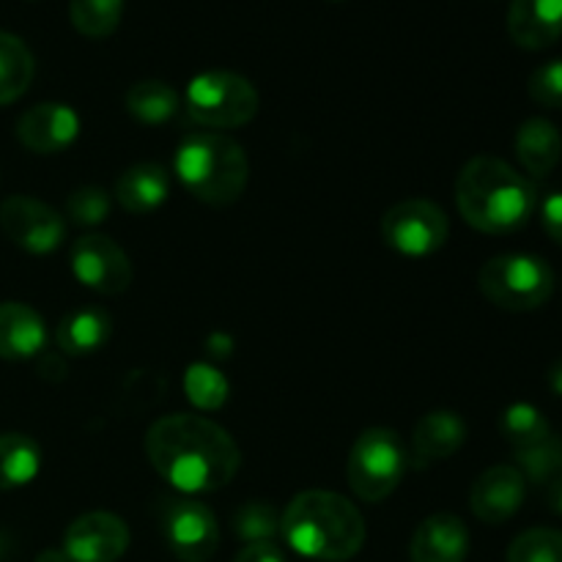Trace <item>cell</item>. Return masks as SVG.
<instances>
[{
	"mask_svg": "<svg viewBox=\"0 0 562 562\" xmlns=\"http://www.w3.org/2000/svg\"><path fill=\"white\" fill-rule=\"evenodd\" d=\"M508 562H562V532L552 527H532L514 538Z\"/></svg>",
	"mask_w": 562,
	"mask_h": 562,
	"instance_id": "cell-30",
	"label": "cell"
},
{
	"mask_svg": "<svg viewBox=\"0 0 562 562\" xmlns=\"http://www.w3.org/2000/svg\"><path fill=\"white\" fill-rule=\"evenodd\" d=\"M66 217L82 228H93L110 217V195L102 187H80L66 198Z\"/></svg>",
	"mask_w": 562,
	"mask_h": 562,
	"instance_id": "cell-31",
	"label": "cell"
},
{
	"mask_svg": "<svg viewBox=\"0 0 562 562\" xmlns=\"http://www.w3.org/2000/svg\"><path fill=\"white\" fill-rule=\"evenodd\" d=\"M467 552L470 532L453 514H434L423 519L409 543L412 562H464Z\"/></svg>",
	"mask_w": 562,
	"mask_h": 562,
	"instance_id": "cell-15",
	"label": "cell"
},
{
	"mask_svg": "<svg viewBox=\"0 0 562 562\" xmlns=\"http://www.w3.org/2000/svg\"><path fill=\"white\" fill-rule=\"evenodd\" d=\"M154 470L184 494H209L228 486L239 472L241 453L231 434L201 415H170L146 434Z\"/></svg>",
	"mask_w": 562,
	"mask_h": 562,
	"instance_id": "cell-1",
	"label": "cell"
},
{
	"mask_svg": "<svg viewBox=\"0 0 562 562\" xmlns=\"http://www.w3.org/2000/svg\"><path fill=\"white\" fill-rule=\"evenodd\" d=\"M234 562H285V554L280 552L278 543H247L239 554H236Z\"/></svg>",
	"mask_w": 562,
	"mask_h": 562,
	"instance_id": "cell-34",
	"label": "cell"
},
{
	"mask_svg": "<svg viewBox=\"0 0 562 562\" xmlns=\"http://www.w3.org/2000/svg\"><path fill=\"white\" fill-rule=\"evenodd\" d=\"M280 525H283V514L269 503H245L234 514V532L245 543H267L280 536Z\"/></svg>",
	"mask_w": 562,
	"mask_h": 562,
	"instance_id": "cell-29",
	"label": "cell"
},
{
	"mask_svg": "<svg viewBox=\"0 0 562 562\" xmlns=\"http://www.w3.org/2000/svg\"><path fill=\"white\" fill-rule=\"evenodd\" d=\"M110 333H113V322H110L108 311H102V307H80V311H71L60 318L58 329H55V340H58V349L64 355L82 357L102 349L110 340Z\"/></svg>",
	"mask_w": 562,
	"mask_h": 562,
	"instance_id": "cell-21",
	"label": "cell"
},
{
	"mask_svg": "<svg viewBox=\"0 0 562 562\" xmlns=\"http://www.w3.org/2000/svg\"><path fill=\"white\" fill-rule=\"evenodd\" d=\"M36 60L27 44L14 33L0 31V104H11L31 88Z\"/></svg>",
	"mask_w": 562,
	"mask_h": 562,
	"instance_id": "cell-22",
	"label": "cell"
},
{
	"mask_svg": "<svg viewBox=\"0 0 562 562\" xmlns=\"http://www.w3.org/2000/svg\"><path fill=\"white\" fill-rule=\"evenodd\" d=\"M173 170L187 192L209 206H231L250 179L245 148L220 132H195L176 148Z\"/></svg>",
	"mask_w": 562,
	"mask_h": 562,
	"instance_id": "cell-4",
	"label": "cell"
},
{
	"mask_svg": "<svg viewBox=\"0 0 562 562\" xmlns=\"http://www.w3.org/2000/svg\"><path fill=\"white\" fill-rule=\"evenodd\" d=\"M467 442V423L456 412H428L412 434V464L417 470L448 461Z\"/></svg>",
	"mask_w": 562,
	"mask_h": 562,
	"instance_id": "cell-16",
	"label": "cell"
},
{
	"mask_svg": "<svg viewBox=\"0 0 562 562\" xmlns=\"http://www.w3.org/2000/svg\"><path fill=\"white\" fill-rule=\"evenodd\" d=\"M333 3H340V0H333Z\"/></svg>",
	"mask_w": 562,
	"mask_h": 562,
	"instance_id": "cell-39",
	"label": "cell"
},
{
	"mask_svg": "<svg viewBox=\"0 0 562 562\" xmlns=\"http://www.w3.org/2000/svg\"><path fill=\"white\" fill-rule=\"evenodd\" d=\"M71 25L88 38H104L119 27L124 16V0H71Z\"/></svg>",
	"mask_w": 562,
	"mask_h": 562,
	"instance_id": "cell-26",
	"label": "cell"
},
{
	"mask_svg": "<svg viewBox=\"0 0 562 562\" xmlns=\"http://www.w3.org/2000/svg\"><path fill=\"white\" fill-rule=\"evenodd\" d=\"M527 88H530V97L536 99L541 108L562 110V58L538 66L530 75Z\"/></svg>",
	"mask_w": 562,
	"mask_h": 562,
	"instance_id": "cell-32",
	"label": "cell"
},
{
	"mask_svg": "<svg viewBox=\"0 0 562 562\" xmlns=\"http://www.w3.org/2000/svg\"><path fill=\"white\" fill-rule=\"evenodd\" d=\"M3 554H5V541H3V536H0V560H3Z\"/></svg>",
	"mask_w": 562,
	"mask_h": 562,
	"instance_id": "cell-38",
	"label": "cell"
},
{
	"mask_svg": "<svg viewBox=\"0 0 562 562\" xmlns=\"http://www.w3.org/2000/svg\"><path fill=\"white\" fill-rule=\"evenodd\" d=\"M0 228L33 256L55 252L66 239V223L53 206L27 195H11L0 203Z\"/></svg>",
	"mask_w": 562,
	"mask_h": 562,
	"instance_id": "cell-9",
	"label": "cell"
},
{
	"mask_svg": "<svg viewBox=\"0 0 562 562\" xmlns=\"http://www.w3.org/2000/svg\"><path fill=\"white\" fill-rule=\"evenodd\" d=\"M184 393L192 406L201 412H214L228 398V379L206 362H195L184 373Z\"/></svg>",
	"mask_w": 562,
	"mask_h": 562,
	"instance_id": "cell-28",
	"label": "cell"
},
{
	"mask_svg": "<svg viewBox=\"0 0 562 562\" xmlns=\"http://www.w3.org/2000/svg\"><path fill=\"white\" fill-rule=\"evenodd\" d=\"M280 536L302 558L344 562L366 543V519L335 492H302L283 510Z\"/></svg>",
	"mask_w": 562,
	"mask_h": 562,
	"instance_id": "cell-3",
	"label": "cell"
},
{
	"mask_svg": "<svg viewBox=\"0 0 562 562\" xmlns=\"http://www.w3.org/2000/svg\"><path fill=\"white\" fill-rule=\"evenodd\" d=\"M477 289L503 311H538L552 296L554 272L543 258L508 252L483 263L477 272Z\"/></svg>",
	"mask_w": 562,
	"mask_h": 562,
	"instance_id": "cell-5",
	"label": "cell"
},
{
	"mask_svg": "<svg viewBox=\"0 0 562 562\" xmlns=\"http://www.w3.org/2000/svg\"><path fill=\"white\" fill-rule=\"evenodd\" d=\"M162 532L170 552L181 562H206L217 552V516L195 499H168L162 508Z\"/></svg>",
	"mask_w": 562,
	"mask_h": 562,
	"instance_id": "cell-10",
	"label": "cell"
},
{
	"mask_svg": "<svg viewBox=\"0 0 562 562\" xmlns=\"http://www.w3.org/2000/svg\"><path fill=\"white\" fill-rule=\"evenodd\" d=\"M456 203L467 225L483 234H514L536 212V187L499 157H475L456 179Z\"/></svg>",
	"mask_w": 562,
	"mask_h": 562,
	"instance_id": "cell-2",
	"label": "cell"
},
{
	"mask_svg": "<svg viewBox=\"0 0 562 562\" xmlns=\"http://www.w3.org/2000/svg\"><path fill=\"white\" fill-rule=\"evenodd\" d=\"M71 272L86 289L104 296H119L132 283V263L110 236L88 234L71 247Z\"/></svg>",
	"mask_w": 562,
	"mask_h": 562,
	"instance_id": "cell-11",
	"label": "cell"
},
{
	"mask_svg": "<svg viewBox=\"0 0 562 562\" xmlns=\"http://www.w3.org/2000/svg\"><path fill=\"white\" fill-rule=\"evenodd\" d=\"M527 481L516 467L499 464L483 472L470 492V508L486 525H503L514 519L525 505Z\"/></svg>",
	"mask_w": 562,
	"mask_h": 562,
	"instance_id": "cell-14",
	"label": "cell"
},
{
	"mask_svg": "<svg viewBox=\"0 0 562 562\" xmlns=\"http://www.w3.org/2000/svg\"><path fill=\"white\" fill-rule=\"evenodd\" d=\"M256 86L236 71H203L187 86V113L209 130H234L256 119Z\"/></svg>",
	"mask_w": 562,
	"mask_h": 562,
	"instance_id": "cell-7",
	"label": "cell"
},
{
	"mask_svg": "<svg viewBox=\"0 0 562 562\" xmlns=\"http://www.w3.org/2000/svg\"><path fill=\"white\" fill-rule=\"evenodd\" d=\"M80 135V115L60 102L33 104L16 121V137L33 154H60Z\"/></svg>",
	"mask_w": 562,
	"mask_h": 562,
	"instance_id": "cell-13",
	"label": "cell"
},
{
	"mask_svg": "<svg viewBox=\"0 0 562 562\" xmlns=\"http://www.w3.org/2000/svg\"><path fill=\"white\" fill-rule=\"evenodd\" d=\"M547 503H549V510H554V514L562 516V475L554 477V481L547 486Z\"/></svg>",
	"mask_w": 562,
	"mask_h": 562,
	"instance_id": "cell-35",
	"label": "cell"
},
{
	"mask_svg": "<svg viewBox=\"0 0 562 562\" xmlns=\"http://www.w3.org/2000/svg\"><path fill=\"white\" fill-rule=\"evenodd\" d=\"M448 214L426 198H409L387 209L382 217V236L395 252L406 258H426L442 250L448 241Z\"/></svg>",
	"mask_w": 562,
	"mask_h": 562,
	"instance_id": "cell-8",
	"label": "cell"
},
{
	"mask_svg": "<svg viewBox=\"0 0 562 562\" xmlns=\"http://www.w3.org/2000/svg\"><path fill=\"white\" fill-rule=\"evenodd\" d=\"M130 549V527L108 510H93L69 525L64 552L69 562H119Z\"/></svg>",
	"mask_w": 562,
	"mask_h": 562,
	"instance_id": "cell-12",
	"label": "cell"
},
{
	"mask_svg": "<svg viewBox=\"0 0 562 562\" xmlns=\"http://www.w3.org/2000/svg\"><path fill=\"white\" fill-rule=\"evenodd\" d=\"M516 157L521 168L536 179L552 173L562 159V135L558 126L547 119H527L516 130Z\"/></svg>",
	"mask_w": 562,
	"mask_h": 562,
	"instance_id": "cell-20",
	"label": "cell"
},
{
	"mask_svg": "<svg viewBox=\"0 0 562 562\" xmlns=\"http://www.w3.org/2000/svg\"><path fill=\"white\" fill-rule=\"evenodd\" d=\"M170 195V173L159 162L132 165L115 181V198L132 214H148L162 206Z\"/></svg>",
	"mask_w": 562,
	"mask_h": 562,
	"instance_id": "cell-19",
	"label": "cell"
},
{
	"mask_svg": "<svg viewBox=\"0 0 562 562\" xmlns=\"http://www.w3.org/2000/svg\"><path fill=\"white\" fill-rule=\"evenodd\" d=\"M508 33L521 49H547L562 36V0H514Z\"/></svg>",
	"mask_w": 562,
	"mask_h": 562,
	"instance_id": "cell-17",
	"label": "cell"
},
{
	"mask_svg": "<svg viewBox=\"0 0 562 562\" xmlns=\"http://www.w3.org/2000/svg\"><path fill=\"white\" fill-rule=\"evenodd\" d=\"M516 470L525 475V481L536 483V486H549L554 477L562 475V442L554 434L547 439L527 448L516 450Z\"/></svg>",
	"mask_w": 562,
	"mask_h": 562,
	"instance_id": "cell-25",
	"label": "cell"
},
{
	"mask_svg": "<svg viewBox=\"0 0 562 562\" xmlns=\"http://www.w3.org/2000/svg\"><path fill=\"white\" fill-rule=\"evenodd\" d=\"M36 562H69V558H66L64 549H47V552L38 554Z\"/></svg>",
	"mask_w": 562,
	"mask_h": 562,
	"instance_id": "cell-37",
	"label": "cell"
},
{
	"mask_svg": "<svg viewBox=\"0 0 562 562\" xmlns=\"http://www.w3.org/2000/svg\"><path fill=\"white\" fill-rule=\"evenodd\" d=\"M499 434L514 445V450H519L547 439L552 434V428H549L547 417L532 404H514L499 417Z\"/></svg>",
	"mask_w": 562,
	"mask_h": 562,
	"instance_id": "cell-27",
	"label": "cell"
},
{
	"mask_svg": "<svg viewBox=\"0 0 562 562\" xmlns=\"http://www.w3.org/2000/svg\"><path fill=\"white\" fill-rule=\"evenodd\" d=\"M126 110L140 124H165L179 110V93L162 80H140L126 91Z\"/></svg>",
	"mask_w": 562,
	"mask_h": 562,
	"instance_id": "cell-24",
	"label": "cell"
},
{
	"mask_svg": "<svg viewBox=\"0 0 562 562\" xmlns=\"http://www.w3.org/2000/svg\"><path fill=\"white\" fill-rule=\"evenodd\" d=\"M549 387L554 390V395H560L562 398V360L554 362L552 371H549Z\"/></svg>",
	"mask_w": 562,
	"mask_h": 562,
	"instance_id": "cell-36",
	"label": "cell"
},
{
	"mask_svg": "<svg viewBox=\"0 0 562 562\" xmlns=\"http://www.w3.org/2000/svg\"><path fill=\"white\" fill-rule=\"evenodd\" d=\"M409 453L404 439L390 428H368L357 437L346 461L349 486L362 503H382L404 481Z\"/></svg>",
	"mask_w": 562,
	"mask_h": 562,
	"instance_id": "cell-6",
	"label": "cell"
},
{
	"mask_svg": "<svg viewBox=\"0 0 562 562\" xmlns=\"http://www.w3.org/2000/svg\"><path fill=\"white\" fill-rule=\"evenodd\" d=\"M543 231L562 247V192H552L541 206Z\"/></svg>",
	"mask_w": 562,
	"mask_h": 562,
	"instance_id": "cell-33",
	"label": "cell"
},
{
	"mask_svg": "<svg viewBox=\"0 0 562 562\" xmlns=\"http://www.w3.org/2000/svg\"><path fill=\"white\" fill-rule=\"evenodd\" d=\"M42 470V450L25 434L0 437V492L22 488Z\"/></svg>",
	"mask_w": 562,
	"mask_h": 562,
	"instance_id": "cell-23",
	"label": "cell"
},
{
	"mask_svg": "<svg viewBox=\"0 0 562 562\" xmlns=\"http://www.w3.org/2000/svg\"><path fill=\"white\" fill-rule=\"evenodd\" d=\"M47 344L44 318L22 302H0V357L3 360H31L42 355Z\"/></svg>",
	"mask_w": 562,
	"mask_h": 562,
	"instance_id": "cell-18",
	"label": "cell"
}]
</instances>
